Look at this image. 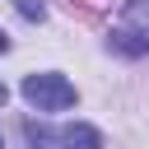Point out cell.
I'll return each mask as SVG.
<instances>
[{
	"label": "cell",
	"instance_id": "cell-1",
	"mask_svg": "<svg viewBox=\"0 0 149 149\" xmlns=\"http://www.w3.org/2000/svg\"><path fill=\"white\" fill-rule=\"evenodd\" d=\"M112 51H121V56L149 51V0H126L121 23L112 28Z\"/></svg>",
	"mask_w": 149,
	"mask_h": 149
},
{
	"label": "cell",
	"instance_id": "cell-2",
	"mask_svg": "<svg viewBox=\"0 0 149 149\" xmlns=\"http://www.w3.org/2000/svg\"><path fill=\"white\" fill-rule=\"evenodd\" d=\"M23 98L37 112H65L74 102V84L65 74H28L23 79Z\"/></svg>",
	"mask_w": 149,
	"mask_h": 149
},
{
	"label": "cell",
	"instance_id": "cell-3",
	"mask_svg": "<svg viewBox=\"0 0 149 149\" xmlns=\"http://www.w3.org/2000/svg\"><path fill=\"white\" fill-rule=\"evenodd\" d=\"M61 144L65 149H102V135L93 126H65L61 130Z\"/></svg>",
	"mask_w": 149,
	"mask_h": 149
},
{
	"label": "cell",
	"instance_id": "cell-4",
	"mask_svg": "<svg viewBox=\"0 0 149 149\" xmlns=\"http://www.w3.org/2000/svg\"><path fill=\"white\" fill-rule=\"evenodd\" d=\"M19 14L33 19V23H42V19H47V5H42V0H19Z\"/></svg>",
	"mask_w": 149,
	"mask_h": 149
},
{
	"label": "cell",
	"instance_id": "cell-5",
	"mask_svg": "<svg viewBox=\"0 0 149 149\" xmlns=\"http://www.w3.org/2000/svg\"><path fill=\"white\" fill-rule=\"evenodd\" d=\"M5 98H9V88H5V84H0V107H5Z\"/></svg>",
	"mask_w": 149,
	"mask_h": 149
},
{
	"label": "cell",
	"instance_id": "cell-6",
	"mask_svg": "<svg viewBox=\"0 0 149 149\" xmlns=\"http://www.w3.org/2000/svg\"><path fill=\"white\" fill-rule=\"evenodd\" d=\"M5 47H9V37H5V33H0V51H5Z\"/></svg>",
	"mask_w": 149,
	"mask_h": 149
},
{
	"label": "cell",
	"instance_id": "cell-7",
	"mask_svg": "<svg viewBox=\"0 0 149 149\" xmlns=\"http://www.w3.org/2000/svg\"><path fill=\"white\" fill-rule=\"evenodd\" d=\"M0 149H5V140H0Z\"/></svg>",
	"mask_w": 149,
	"mask_h": 149
}]
</instances>
